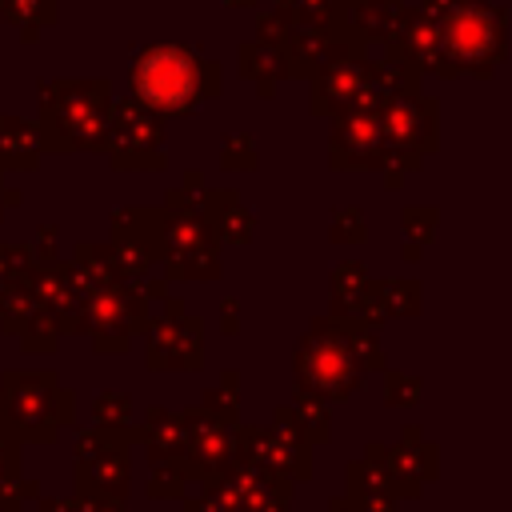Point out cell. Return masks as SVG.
Instances as JSON below:
<instances>
[{
  "instance_id": "6da1fadb",
  "label": "cell",
  "mask_w": 512,
  "mask_h": 512,
  "mask_svg": "<svg viewBox=\"0 0 512 512\" xmlns=\"http://www.w3.org/2000/svg\"><path fill=\"white\" fill-rule=\"evenodd\" d=\"M196 84H200V72H196V60H188L184 52L176 48H152L140 64H136V92L152 104V108H184L192 96H196Z\"/></svg>"
}]
</instances>
